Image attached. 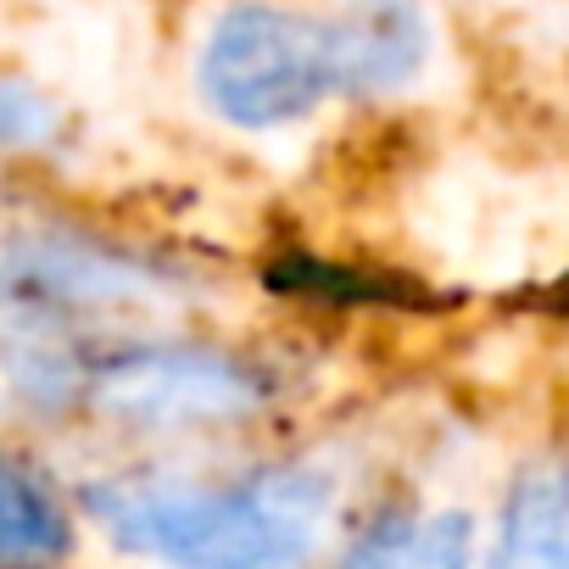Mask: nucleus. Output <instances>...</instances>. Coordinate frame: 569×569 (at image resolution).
<instances>
[{"label":"nucleus","instance_id":"nucleus-4","mask_svg":"<svg viewBox=\"0 0 569 569\" xmlns=\"http://www.w3.org/2000/svg\"><path fill=\"white\" fill-rule=\"evenodd\" d=\"M325 34L336 90L347 96H391L430 62V18L413 0H352L325 18Z\"/></svg>","mask_w":569,"mask_h":569},{"label":"nucleus","instance_id":"nucleus-1","mask_svg":"<svg viewBox=\"0 0 569 569\" xmlns=\"http://www.w3.org/2000/svg\"><path fill=\"white\" fill-rule=\"evenodd\" d=\"M336 486L284 463L240 480H107L90 491L96 525L168 569H297L330 519Z\"/></svg>","mask_w":569,"mask_h":569},{"label":"nucleus","instance_id":"nucleus-7","mask_svg":"<svg viewBox=\"0 0 569 569\" xmlns=\"http://www.w3.org/2000/svg\"><path fill=\"white\" fill-rule=\"evenodd\" d=\"M73 525L62 502L23 469L0 463V569H51L62 563Z\"/></svg>","mask_w":569,"mask_h":569},{"label":"nucleus","instance_id":"nucleus-8","mask_svg":"<svg viewBox=\"0 0 569 569\" xmlns=\"http://www.w3.org/2000/svg\"><path fill=\"white\" fill-rule=\"evenodd\" d=\"M62 134V112L23 79H0V151H40Z\"/></svg>","mask_w":569,"mask_h":569},{"label":"nucleus","instance_id":"nucleus-6","mask_svg":"<svg viewBox=\"0 0 569 569\" xmlns=\"http://www.w3.org/2000/svg\"><path fill=\"white\" fill-rule=\"evenodd\" d=\"M341 569H475L469 513H402L375 525Z\"/></svg>","mask_w":569,"mask_h":569},{"label":"nucleus","instance_id":"nucleus-2","mask_svg":"<svg viewBox=\"0 0 569 569\" xmlns=\"http://www.w3.org/2000/svg\"><path fill=\"white\" fill-rule=\"evenodd\" d=\"M207 107L234 129H291L336 96L325 18L246 0L229 7L196 62Z\"/></svg>","mask_w":569,"mask_h":569},{"label":"nucleus","instance_id":"nucleus-3","mask_svg":"<svg viewBox=\"0 0 569 569\" xmlns=\"http://www.w3.org/2000/svg\"><path fill=\"white\" fill-rule=\"evenodd\" d=\"M90 402L134 430L229 425L268 402V375L218 347H112L96 358H62L57 402Z\"/></svg>","mask_w":569,"mask_h":569},{"label":"nucleus","instance_id":"nucleus-5","mask_svg":"<svg viewBox=\"0 0 569 569\" xmlns=\"http://www.w3.org/2000/svg\"><path fill=\"white\" fill-rule=\"evenodd\" d=\"M491 569H569V475L530 469L502 502Z\"/></svg>","mask_w":569,"mask_h":569}]
</instances>
